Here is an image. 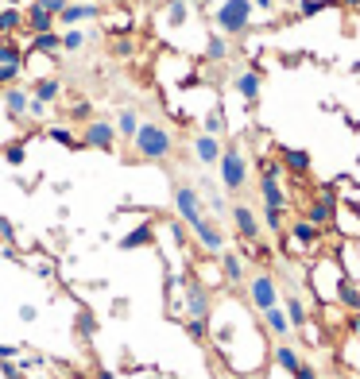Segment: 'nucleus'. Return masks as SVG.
Returning a JSON list of instances; mask_svg holds the SVG:
<instances>
[{
    "label": "nucleus",
    "instance_id": "37998d69",
    "mask_svg": "<svg viewBox=\"0 0 360 379\" xmlns=\"http://www.w3.org/2000/svg\"><path fill=\"white\" fill-rule=\"evenodd\" d=\"M333 0H302V16H318L321 8H330Z\"/></svg>",
    "mask_w": 360,
    "mask_h": 379
},
{
    "label": "nucleus",
    "instance_id": "09e8293b",
    "mask_svg": "<svg viewBox=\"0 0 360 379\" xmlns=\"http://www.w3.org/2000/svg\"><path fill=\"white\" fill-rule=\"evenodd\" d=\"M20 356V344H0V360H16Z\"/></svg>",
    "mask_w": 360,
    "mask_h": 379
},
{
    "label": "nucleus",
    "instance_id": "0eeeda50",
    "mask_svg": "<svg viewBox=\"0 0 360 379\" xmlns=\"http://www.w3.org/2000/svg\"><path fill=\"white\" fill-rule=\"evenodd\" d=\"M175 213H178V221H182L186 229L205 217V202H202V194H198V186H190V182L175 186Z\"/></svg>",
    "mask_w": 360,
    "mask_h": 379
},
{
    "label": "nucleus",
    "instance_id": "f257e3e1",
    "mask_svg": "<svg viewBox=\"0 0 360 379\" xmlns=\"http://www.w3.org/2000/svg\"><path fill=\"white\" fill-rule=\"evenodd\" d=\"M132 144V155L144 159V163H163V159L175 155V136H171V128L155 124V120H140L136 136L128 139Z\"/></svg>",
    "mask_w": 360,
    "mask_h": 379
},
{
    "label": "nucleus",
    "instance_id": "a211bd4d",
    "mask_svg": "<svg viewBox=\"0 0 360 379\" xmlns=\"http://www.w3.org/2000/svg\"><path fill=\"white\" fill-rule=\"evenodd\" d=\"M260 321H263V329L272 333V337H279V340H287L291 337V321H287V313H283V306H272V310H263L260 313Z\"/></svg>",
    "mask_w": 360,
    "mask_h": 379
},
{
    "label": "nucleus",
    "instance_id": "49530a36",
    "mask_svg": "<svg viewBox=\"0 0 360 379\" xmlns=\"http://www.w3.org/2000/svg\"><path fill=\"white\" fill-rule=\"evenodd\" d=\"M0 240H4V244L16 240V229H12V221H4V217H0Z\"/></svg>",
    "mask_w": 360,
    "mask_h": 379
},
{
    "label": "nucleus",
    "instance_id": "7c9ffc66",
    "mask_svg": "<svg viewBox=\"0 0 360 379\" xmlns=\"http://www.w3.org/2000/svg\"><path fill=\"white\" fill-rule=\"evenodd\" d=\"M86 43H89V35L82 28H66V31H62V50H70V55L86 50Z\"/></svg>",
    "mask_w": 360,
    "mask_h": 379
},
{
    "label": "nucleus",
    "instance_id": "4be33fe9",
    "mask_svg": "<svg viewBox=\"0 0 360 379\" xmlns=\"http://www.w3.org/2000/svg\"><path fill=\"white\" fill-rule=\"evenodd\" d=\"M341 306V310H349V313H360V282L357 279H341L337 286V298H333Z\"/></svg>",
    "mask_w": 360,
    "mask_h": 379
},
{
    "label": "nucleus",
    "instance_id": "79ce46f5",
    "mask_svg": "<svg viewBox=\"0 0 360 379\" xmlns=\"http://www.w3.org/2000/svg\"><path fill=\"white\" fill-rule=\"evenodd\" d=\"M47 108H50V105H43V101L31 97V101H28V117H23V120H43V117H47Z\"/></svg>",
    "mask_w": 360,
    "mask_h": 379
},
{
    "label": "nucleus",
    "instance_id": "ea45409f",
    "mask_svg": "<svg viewBox=\"0 0 360 379\" xmlns=\"http://www.w3.org/2000/svg\"><path fill=\"white\" fill-rule=\"evenodd\" d=\"M263 224L272 233H283V209H263Z\"/></svg>",
    "mask_w": 360,
    "mask_h": 379
},
{
    "label": "nucleus",
    "instance_id": "c03bdc74",
    "mask_svg": "<svg viewBox=\"0 0 360 379\" xmlns=\"http://www.w3.org/2000/svg\"><path fill=\"white\" fill-rule=\"evenodd\" d=\"M294 379H321V376H318V368H314V364H306V360H302L299 368H294Z\"/></svg>",
    "mask_w": 360,
    "mask_h": 379
},
{
    "label": "nucleus",
    "instance_id": "f03ea898",
    "mask_svg": "<svg viewBox=\"0 0 360 379\" xmlns=\"http://www.w3.org/2000/svg\"><path fill=\"white\" fill-rule=\"evenodd\" d=\"M341 279H345V271H341L337 255H321V260H314V263H310V271H306V282H310L314 298H318L321 306L337 298V286H341Z\"/></svg>",
    "mask_w": 360,
    "mask_h": 379
},
{
    "label": "nucleus",
    "instance_id": "a19ab883",
    "mask_svg": "<svg viewBox=\"0 0 360 379\" xmlns=\"http://www.w3.org/2000/svg\"><path fill=\"white\" fill-rule=\"evenodd\" d=\"M16 318H20V321H23V325H31V321L39 318V306H35V302H23L20 310H16Z\"/></svg>",
    "mask_w": 360,
    "mask_h": 379
},
{
    "label": "nucleus",
    "instance_id": "4c0bfd02",
    "mask_svg": "<svg viewBox=\"0 0 360 379\" xmlns=\"http://www.w3.org/2000/svg\"><path fill=\"white\" fill-rule=\"evenodd\" d=\"M202 132H205V136H221V132H225V113H221V108H214V113L205 117Z\"/></svg>",
    "mask_w": 360,
    "mask_h": 379
},
{
    "label": "nucleus",
    "instance_id": "aec40b11",
    "mask_svg": "<svg viewBox=\"0 0 360 379\" xmlns=\"http://www.w3.org/2000/svg\"><path fill=\"white\" fill-rule=\"evenodd\" d=\"M28 93H31L35 101H43V105H55V101L62 97V81H59V78H50V74H47V78H35V81H31V89H28Z\"/></svg>",
    "mask_w": 360,
    "mask_h": 379
},
{
    "label": "nucleus",
    "instance_id": "20e7f679",
    "mask_svg": "<svg viewBox=\"0 0 360 379\" xmlns=\"http://www.w3.org/2000/svg\"><path fill=\"white\" fill-rule=\"evenodd\" d=\"M252 4L248 0H225L221 8L214 12V28L225 39H236V35H248L252 31Z\"/></svg>",
    "mask_w": 360,
    "mask_h": 379
},
{
    "label": "nucleus",
    "instance_id": "2eb2a0df",
    "mask_svg": "<svg viewBox=\"0 0 360 379\" xmlns=\"http://www.w3.org/2000/svg\"><path fill=\"white\" fill-rule=\"evenodd\" d=\"M233 89H236V93H240L244 101H248V105H256V101H260V89H263L260 70H256V66L240 70V74H236V78H233Z\"/></svg>",
    "mask_w": 360,
    "mask_h": 379
},
{
    "label": "nucleus",
    "instance_id": "dca6fc26",
    "mask_svg": "<svg viewBox=\"0 0 360 379\" xmlns=\"http://www.w3.org/2000/svg\"><path fill=\"white\" fill-rule=\"evenodd\" d=\"M221 136H205V132H198L194 136V159L202 166H217V159H221Z\"/></svg>",
    "mask_w": 360,
    "mask_h": 379
},
{
    "label": "nucleus",
    "instance_id": "393cba45",
    "mask_svg": "<svg viewBox=\"0 0 360 379\" xmlns=\"http://www.w3.org/2000/svg\"><path fill=\"white\" fill-rule=\"evenodd\" d=\"M16 31H23V12L16 4H0V39H12Z\"/></svg>",
    "mask_w": 360,
    "mask_h": 379
},
{
    "label": "nucleus",
    "instance_id": "603ef678",
    "mask_svg": "<svg viewBox=\"0 0 360 379\" xmlns=\"http://www.w3.org/2000/svg\"><path fill=\"white\" fill-rule=\"evenodd\" d=\"M349 4H357V8H360V0H349Z\"/></svg>",
    "mask_w": 360,
    "mask_h": 379
},
{
    "label": "nucleus",
    "instance_id": "5701e85b",
    "mask_svg": "<svg viewBox=\"0 0 360 379\" xmlns=\"http://www.w3.org/2000/svg\"><path fill=\"white\" fill-rule=\"evenodd\" d=\"M147 244H155V229L151 224H140V229H132V233H124L117 240L120 252H132V248H147Z\"/></svg>",
    "mask_w": 360,
    "mask_h": 379
},
{
    "label": "nucleus",
    "instance_id": "a878e982",
    "mask_svg": "<svg viewBox=\"0 0 360 379\" xmlns=\"http://www.w3.org/2000/svg\"><path fill=\"white\" fill-rule=\"evenodd\" d=\"M59 50H62V35H59V31H39V35H31V50H28V55H50V59H55Z\"/></svg>",
    "mask_w": 360,
    "mask_h": 379
},
{
    "label": "nucleus",
    "instance_id": "f3484780",
    "mask_svg": "<svg viewBox=\"0 0 360 379\" xmlns=\"http://www.w3.org/2000/svg\"><path fill=\"white\" fill-rule=\"evenodd\" d=\"M23 28H28L31 35H39V31H55V16L43 8L39 0H31V8L23 12Z\"/></svg>",
    "mask_w": 360,
    "mask_h": 379
},
{
    "label": "nucleus",
    "instance_id": "423d86ee",
    "mask_svg": "<svg viewBox=\"0 0 360 379\" xmlns=\"http://www.w3.org/2000/svg\"><path fill=\"white\" fill-rule=\"evenodd\" d=\"M337 205H341V197H337V190L333 186H325V190H318L314 194V202H306V209H302V221H310L314 229H330L333 224V217H337Z\"/></svg>",
    "mask_w": 360,
    "mask_h": 379
},
{
    "label": "nucleus",
    "instance_id": "8fccbe9b",
    "mask_svg": "<svg viewBox=\"0 0 360 379\" xmlns=\"http://www.w3.org/2000/svg\"><path fill=\"white\" fill-rule=\"evenodd\" d=\"M78 329H82V333H86V337H89V333L97 329V325H93V318H89V313H82V318H78Z\"/></svg>",
    "mask_w": 360,
    "mask_h": 379
},
{
    "label": "nucleus",
    "instance_id": "2f4dec72",
    "mask_svg": "<svg viewBox=\"0 0 360 379\" xmlns=\"http://www.w3.org/2000/svg\"><path fill=\"white\" fill-rule=\"evenodd\" d=\"M28 267L39 275V279H50V275H55V260H50V255H43V252H31L28 255Z\"/></svg>",
    "mask_w": 360,
    "mask_h": 379
},
{
    "label": "nucleus",
    "instance_id": "c9c22d12",
    "mask_svg": "<svg viewBox=\"0 0 360 379\" xmlns=\"http://www.w3.org/2000/svg\"><path fill=\"white\" fill-rule=\"evenodd\" d=\"M23 159H28V144H8L4 147V163L8 166H23Z\"/></svg>",
    "mask_w": 360,
    "mask_h": 379
},
{
    "label": "nucleus",
    "instance_id": "c756f323",
    "mask_svg": "<svg viewBox=\"0 0 360 379\" xmlns=\"http://www.w3.org/2000/svg\"><path fill=\"white\" fill-rule=\"evenodd\" d=\"M205 59H209V62H225V59H229V39H225V35H209V39H205Z\"/></svg>",
    "mask_w": 360,
    "mask_h": 379
},
{
    "label": "nucleus",
    "instance_id": "9d476101",
    "mask_svg": "<svg viewBox=\"0 0 360 379\" xmlns=\"http://www.w3.org/2000/svg\"><path fill=\"white\" fill-rule=\"evenodd\" d=\"M182 298H186V318H209L214 302H209V286L198 279H190L182 286Z\"/></svg>",
    "mask_w": 360,
    "mask_h": 379
},
{
    "label": "nucleus",
    "instance_id": "f704fd0d",
    "mask_svg": "<svg viewBox=\"0 0 360 379\" xmlns=\"http://www.w3.org/2000/svg\"><path fill=\"white\" fill-rule=\"evenodd\" d=\"M20 74H23V62H4V66H0V89L16 86V81H20Z\"/></svg>",
    "mask_w": 360,
    "mask_h": 379
},
{
    "label": "nucleus",
    "instance_id": "cd10ccee",
    "mask_svg": "<svg viewBox=\"0 0 360 379\" xmlns=\"http://www.w3.org/2000/svg\"><path fill=\"white\" fill-rule=\"evenodd\" d=\"M163 20H167V28H182L190 20V0H167Z\"/></svg>",
    "mask_w": 360,
    "mask_h": 379
},
{
    "label": "nucleus",
    "instance_id": "e433bc0d",
    "mask_svg": "<svg viewBox=\"0 0 360 379\" xmlns=\"http://www.w3.org/2000/svg\"><path fill=\"white\" fill-rule=\"evenodd\" d=\"M186 333L194 340H205L209 337V318H186Z\"/></svg>",
    "mask_w": 360,
    "mask_h": 379
},
{
    "label": "nucleus",
    "instance_id": "58836bf2",
    "mask_svg": "<svg viewBox=\"0 0 360 379\" xmlns=\"http://www.w3.org/2000/svg\"><path fill=\"white\" fill-rule=\"evenodd\" d=\"M113 55H117V59H132V55H136V39H132V35H120V39L113 43Z\"/></svg>",
    "mask_w": 360,
    "mask_h": 379
},
{
    "label": "nucleus",
    "instance_id": "a18cd8bd",
    "mask_svg": "<svg viewBox=\"0 0 360 379\" xmlns=\"http://www.w3.org/2000/svg\"><path fill=\"white\" fill-rule=\"evenodd\" d=\"M39 4H43V8H47V12H50V16H59V12H62V8H66L70 0H39Z\"/></svg>",
    "mask_w": 360,
    "mask_h": 379
},
{
    "label": "nucleus",
    "instance_id": "f8f14e48",
    "mask_svg": "<svg viewBox=\"0 0 360 379\" xmlns=\"http://www.w3.org/2000/svg\"><path fill=\"white\" fill-rule=\"evenodd\" d=\"M101 8L97 4H82V0H70L66 8L55 16V23H66V28H78V23H89V20H97Z\"/></svg>",
    "mask_w": 360,
    "mask_h": 379
},
{
    "label": "nucleus",
    "instance_id": "412c9836",
    "mask_svg": "<svg viewBox=\"0 0 360 379\" xmlns=\"http://www.w3.org/2000/svg\"><path fill=\"white\" fill-rule=\"evenodd\" d=\"M279 306H283V313H287V321H291V329L299 333L306 321H310V310H306V302L299 298V294H287V298H279Z\"/></svg>",
    "mask_w": 360,
    "mask_h": 379
},
{
    "label": "nucleus",
    "instance_id": "de8ad7c7",
    "mask_svg": "<svg viewBox=\"0 0 360 379\" xmlns=\"http://www.w3.org/2000/svg\"><path fill=\"white\" fill-rule=\"evenodd\" d=\"M248 4L260 8V12H275V8H279V0H248Z\"/></svg>",
    "mask_w": 360,
    "mask_h": 379
},
{
    "label": "nucleus",
    "instance_id": "9b49d317",
    "mask_svg": "<svg viewBox=\"0 0 360 379\" xmlns=\"http://www.w3.org/2000/svg\"><path fill=\"white\" fill-rule=\"evenodd\" d=\"M229 217H233V224H236V233H240V240H260V217H256L252 205L236 202L233 209H229Z\"/></svg>",
    "mask_w": 360,
    "mask_h": 379
},
{
    "label": "nucleus",
    "instance_id": "3c124183",
    "mask_svg": "<svg viewBox=\"0 0 360 379\" xmlns=\"http://www.w3.org/2000/svg\"><path fill=\"white\" fill-rule=\"evenodd\" d=\"M345 325H349L352 337H360V313H349V318H345Z\"/></svg>",
    "mask_w": 360,
    "mask_h": 379
},
{
    "label": "nucleus",
    "instance_id": "72a5a7b5",
    "mask_svg": "<svg viewBox=\"0 0 360 379\" xmlns=\"http://www.w3.org/2000/svg\"><path fill=\"white\" fill-rule=\"evenodd\" d=\"M66 117H70V120H82V124H86V120H93V105H89L86 97H78V101H70V108H66Z\"/></svg>",
    "mask_w": 360,
    "mask_h": 379
},
{
    "label": "nucleus",
    "instance_id": "39448f33",
    "mask_svg": "<svg viewBox=\"0 0 360 379\" xmlns=\"http://www.w3.org/2000/svg\"><path fill=\"white\" fill-rule=\"evenodd\" d=\"M244 291H248V302H252V310L263 313L272 310V306H279V282H275L272 271H256L252 279H244Z\"/></svg>",
    "mask_w": 360,
    "mask_h": 379
},
{
    "label": "nucleus",
    "instance_id": "c85d7f7f",
    "mask_svg": "<svg viewBox=\"0 0 360 379\" xmlns=\"http://www.w3.org/2000/svg\"><path fill=\"white\" fill-rule=\"evenodd\" d=\"M47 139H55V144H62V147H70V151H82V139L70 132L66 124H50L47 128Z\"/></svg>",
    "mask_w": 360,
    "mask_h": 379
},
{
    "label": "nucleus",
    "instance_id": "4468645a",
    "mask_svg": "<svg viewBox=\"0 0 360 379\" xmlns=\"http://www.w3.org/2000/svg\"><path fill=\"white\" fill-rule=\"evenodd\" d=\"M217 267H221V279L229 282V286H244V279H248L240 252H221L217 255Z\"/></svg>",
    "mask_w": 360,
    "mask_h": 379
},
{
    "label": "nucleus",
    "instance_id": "6ab92c4d",
    "mask_svg": "<svg viewBox=\"0 0 360 379\" xmlns=\"http://www.w3.org/2000/svg\"><path fill=\"white\" fill-rule=\"evenodd\" d=\"M28 101H31V93H28L23 86H8V89H4V108H8L12 120H23V117H28Z\"/></svg>",
    "mask_w": 360,
    "mask_h": 379
},
{
    "label": "nucleus",
    "instance_id": "864d4df0",
    "mask_svg": "<svg viewBox=\"0 0 360 379\" xmlns=\"http://www.w3.org/2000/svg\"><path fill=\"white\" fill-rule=\"evenodd\" d=\"M82 4H93V0H82Z\"/></svg>",
    "mask_w": 360,
    "mask_h": 379
},
{
    "label": "nucleus",
    "instance_id": "1a4fd4ad",
    "mask_svg": "<svg viewBox=\"0 0 360 379\" xmlns=\"http://www.w3.org/2000/svg\"><path fill=\"white\" fill-rule=\"evenodd\" d=\"M190 233H194L198 248L209 255H221L225 252V233H221V224L214 221V217H202L198 224H190Z\"/></svg>",
    "mask_w": 360,
    "mask_h": 379
},
{
    "label": "nucleus",
    "instance_id": "5fc2aeb1",
    "mask_svg": "<svg viewBox=\"0 0 360 379\" xmlns=\"http://www.w3.org/2000/svg\"><path fill=\"white\" fill-rule=\"evenodd\" d=\"M341 379H349V376H341Z\"/></svg>",
    "mask_w": 360,
    "mask_h": 379
},
{
    "label": "nucleus",
    "instance_id": "473e14b6",
    "mask_svg": "<svg viewBox=\"0 0 360 379\" xmlns=\"http://www.w3.org/2000/svg\"><path fill=\"white\" fill-rule=\"evenodd\" d=\"M4 62H28V55L20 50L16 39H0V66H4Z\"/></svg>",
    "mask_w": 360,
    "mask_h": 379
},
{
    "label": "nucleus",
    "instance_id": "7ed1b4c3",
    "mask_svg": "<svg viewBox=\"0 0 360 379\" xmlns=\"http://www.w3.org/2000/svg\"><path fill=\"white\" fill-rule=\"evenodd\" d=\"M217 178H221L225 194H244V186H248V155L240 151V144L221 147V159H217Z\"/></svg>",
    "mask_w": 360,
    "mask_h": 379
},
{
    "label": "nucleus",
    "instance_id": "bb28decb",
    "mask_svg": "<svg viewBox=\"0 0 360 379\" xmlns=\"http://www.w3.org/2000/svg\"><path fill=\"white\" fill-rule=\"evenodd\" d=\"M113 128H117V139H132L136 136V128H140V113L132 105H124L117 113V120H113Z\"/></svg>",
    "mask_w": 360,
    "mask_h": 379
},
{
    "label": "nucleus",
    "instance_id": "b1692460",
    "mask_svg": "<svg viewBox=\"0 0 360 379\" xmlns=\"http://www.w3.org/2000/svg\"><path fill=\"white\" fill-rule=\"evenodd\" d=\"M272 360H275V368H283L287 376H294V368L302 364V352L294 349V344H287V340H279L275 352H272Z\"/></svg>",
    "mask_w": 360,
    "mask_h": 379
},
{
    "label": "nucleus",
    "instance_id": "6e6552de",
    "mask_svg": "<svg viewBox=\"0 0 360 379\" xmlns=\"http://www.w3.org/2000/svg\"><path fill=\"white\" fill-rule=\"evenodd\" d=\"M82 147H93V151H113L117 147V128H113V120H86V128H82Z\"/></svg>",
    "mask_w": 360,
    "mask_h": 379
},
{
    "label": "nucleus",
    "instance_id": "ddd939ff",
    "mask_svg": "<svg viewBox=\"0 0 360 379\" xmlns=\"http://www.w3.org/2000/svg\"><path fill=\"white\" fill-rule=\"evenodd\" d=\"M279 166L294 178H306L310 175V151H302V147H279Z\"/></svg>",
    "mask_w": 360,
    "mask_h": 379
}]
</instances>
